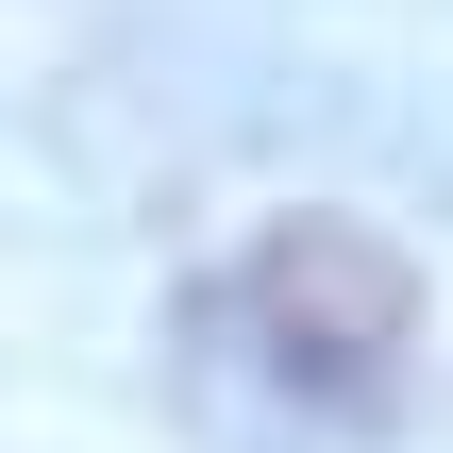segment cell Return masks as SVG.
<instances>
[{"label":"cell","instance_id":"1","mask_svg":"<svg viewBox=\"0 0 453 453\" xmlns=\"http://www.w3.org/2000/svg\"><path fill=\"white\" fill-rule=\"evenodd\" d=\"M219 319H235V353H252L286 403L370 420V403L403 387V353H420V269H403L370 219H286V235L219 286Z\"/></svg>","mask_w":453,"mask_h":453}]
</instances>
